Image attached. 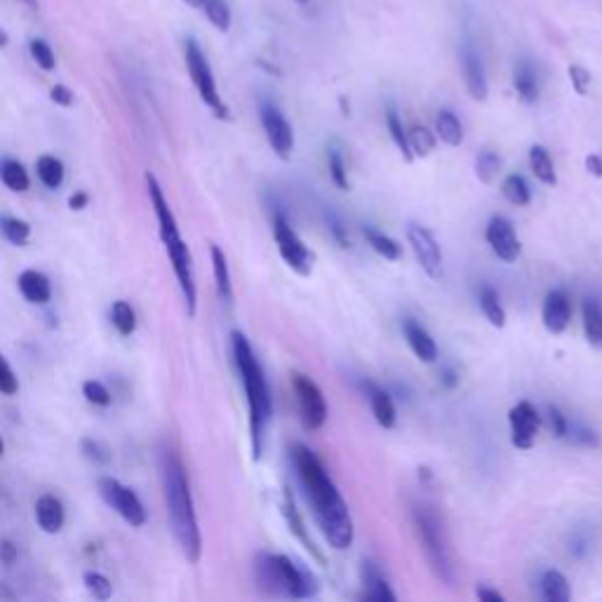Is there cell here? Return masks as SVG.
I'll return each mask as SVG.
<instances>
[{
	"mask_svg": "<svg viewBox=\"0 0 602 602\" xmlns=\"http://www.w3.org/2000/svg\"><path fill=\"white\" fill-rule=\"evenodd\" d=\"M328 170H329V179L337 183V189H341V191L351 189L346 163H344V156H341L339 149H328Z\"/></svg>",
	"mask_w": 602,
	"mask_h": 602,
	"instance_id": "74e56055",
	"label": "cell"
},
{
	"mask_svg": "<svg viewBox=\"0 0 602 602\" xmlns=\"http://www.w3.org/2000/svg\"><path fill=\"white\" fill-rule=\"evenodd\" d=\"M83 395H85L87 403H92V405L97 407H109L111 405V391L102 384V381L97 379H90L83 384Z\"/></svg>",
	"mask_w": 602,
	"mask_h": 602,
	"instance_id": "b9f144b4",
	"label": "cell"
},
{
	"mask_svg": "<svg viewBox=\"0 0 602 602\" xmlns=\"http://www.w3.org/2000/svg\"><path fill=\"white\" fill-rule=\"evenodd\" d=\"M513 85H516L517 97L523 99L525 104H537L539 78H537V71H534V66L527 64V61L517 64L516 76H513Z\"/></svg>",
	"mask_w": 602,
	"mask_h": 602,
	"instance_id": "d4e9b609",
	"label": "cell"
},
{
	"mask_svg": "<svg viewBox=\"0 0 602 602\" xmlns=\"http://www.w3.org/2000/svg\"><path fill=\"white\" fill-rule=\"evenodd\" d=\"M501 193H504L506 200L511 205H516V207H525V205H530L532 200L530 186H527L525 177H520V175H508V177L504 179V183H501Z\"/></svg>",
	"mask_w": 602,
	"mask_h": 602,
	"instance_id": "d6a6232c",
	"label": "cell"
},
{
	"mask_svg": "<svg viewBox=\"0 0 602 602\" xmlns=\"http://www.w3.org/2000/svg\"><path fill=\"white\" fill-rule=\"evenodd\" d=\"M212 271H215V285L216 295L222 297L224 304H231L233 301V282H231V269L229 262H226V255L219 245H212Z\"/></svg>",
	"mask_w": 602,
	"mask_h": 602,
	"instance_id": "7402d4cb",
	"label": "cell"
},
{
	"mask_svg": "<svg viewBox=\"0 0 602 602\" xmlns=\"http://www.w3.org/2000/svg\"><path fill=\"white\" fill-rule=\"evenodd\" d=\"M508 426H511V443L517 450H532L534 440L541 428V414L537 412V407L532 405L530 400H520L517 405L511 407L508 412Z\"/></svg>",
	"mask_w": 602,
	"mask_h": 602,
	"instance_id": "7c38bea8",
	"label": "cell"
},
{
	"mask_svg": "<svg viewBox=\"0 0 602 602\" xmlns=\"http://www.w3.org/2000/svg\"><path fill=\"white\" fill-rule=\"evenodd\" d=\"M362 236H365L367 245L377 252L379 256H384L386 262H398L400 256H403V248L398 245V240H393L391 236L386 233H381L374 226H365L362 229Z\"/></svg>",
	"mask_w": 602,
	"mask_h": 602,
	"instance_id": "4316f807",
	"label": "cell"
},
{
	"mask_svg": "<svg viewBox=\"0 0 602 602\" xmlns=\"http://www.w3.org/2000/svg\"><path fill=\"white\" fill-rule=\"evenodd\" d=\"M36 523L45 534H57L66 523L64 504L54 494H43L36 501Z\"/></svg>",
	"mask_w": 602,
	"mask_h": 602,
	"instance_id": "d6986e66",
	"label": "cell"
},
{
	"mask_svg": "<svg viewBox=\"0 0 602 602\" xmlns=\"http://www.w3.org/2000/svg\"><path fill=\"white\" fill-rule=\"evenodd\" d=\"M299 3H308V0H299Z\"/></svg>",
	"mask_w": 602,
	"mask_h": 602,
	"instance_id": "94428289",
	"label": "cell"
},
{
	"mask_svg": "<svg viewBox=\"0 0 602 602\" xmlns=\"http://www.w3.org/2000/svg\"><path fill=\"white\" fill-rule=\"evenodd\" d=\"M412 520L431 570L435 572L440 582L454 583V563H452V553L450 546H447L445 530H443L440 516L435 511H431L428 506H414Z\"/></svg>",
	"mask_w": 602,
	"mask_h": 602,
	"instance_id": "5b68a950",
	"label": "cell"
},
{
	"mask_svg": "<svg viewBox=\"0 0 602 602\" xmlns=\"http://www.w3.org/2000/svg\"><path fill=\"white\" fill-rule=\"evenodd\" d=\"M567 73H570V83L572 87H574L576 94L586 97L590 90V83H593V76L589 73V69L582 64H572L570 69H567Z\"/></svg>",
	"mask_w": 602,
	"mask_h": 602,
	"instance_id": "7bdbcfd3",
	"label": "cell"
},
{
	"mask_svg": "<svg viewBox=\"0 0 602 602\" xmlns=\"http://www.w3.org/2000/svg\"><path fill=\"white\" fill-rule=\"evenodd\" d=\"M21 3L31 7V10H38V0H21Z\"/></svg>",
	"mask_w": 602,
	"mask_h": 602,
	"instance_id": "9f6ffc18",
	"label": "cell"
},
{
	"mask_svg": "<svg viewBox=\"0 0 602 602\" xmlns=\"http://www.w3.org/2000/svg\"><path fill=\"white\" fill-rule=\"evenodd\" d=\"M87 203H90V198H87V193H83V191H78V193H73L71 200H69V205H71V210H85Z\"/></svg>",
	"mask_w": 602,
	"mask_h": 602,
	"instance_id": "db71d44e",
	"label": "cell"
},
{
	"mask_svg": "<svg viewBox=\"0 0 602 602\" xmlns=\"http://www.w3.org/2000/svg\"><path fill=\"white\" fill-rule=\"evenodd\" d=\"M549 421L550 431H553L556 438H567V426H570V421L565 419V414L557 407H549Z\"/></svg>",
	"mask_w": 602,
	"mask_h": 602,
	"instance_id": "7dc6e473",
	"label": "cell"
},
{
	"mask_svg": "<svg viewBox=\"0 0 602 602\" xmlns=\"http://www.w3.org/2000/svg\"><path fill=\"white\" fill-rule=\"evenodd\" d=\"M480 308H483V315L490 321L492 328H504L506 325V311L501 306V299H499V292L490 285H483L480 288Z\"/></svg>",
	"mask_w": 602,
	"mask_h": 602,
	"instance_id": "f1b7e54d",
	"label": "cell"
},
{
	"mask_svg": "<svg viewBox=\"0 0 602 602\" xmlns=\"http://www.w3.org/2000/svg\"><path fill=\"white\" fill-rule=\"evenodd\" d=\"M530 170L532 175L539 179L546 186H556L557 183V175H556V165H553V158L543 146L534 144L530 149Z\"/></svg>",
	"mask_w": 602,
	"mask_h": 602,
	"instance_id": "484cf974",
	"label": "cell"
},
{
	"mask_svg": "<svg viewBox=\"0 0 602 602\" xmlns=\"http://www.w3.org/2000/svg\"><path fill=\"white\" fill-rule=\"evenodd\" d=\"M386 127H388V132H391V139L395 142L398 150L403 153V158H405V163H412L414 156H412V150H410V142H407L405 125L400 123L398 113L393 111V109H388L386 111Z\"/></svg>",
	"mask_w": 602,
	"mask_h": 602,
	"instance_id": "d590c367",
	"label": "cell"
},
{
	"mask_svg": "<svg viewBox=\"0 0 602 602\" xmlns=\"http://www.w3.org/2000/svg\"><path fill=\"white\" fill-rule=\"evenodd\" d=\"M543 328L550 334H563L572 322V299L563 289H550L541 308Z\"/></svg>",
	"mask_w": 602,
	"mask_h": 602,
	"instance_id": "5bb4252c",
	"label": "cell"
},
{
	"mask_svg": "<svg viewBox=\"0 0 602 602\" xmlns=\"http://www.w3.org/2000/svg\"><path fill=\"white\" fill-rule=\"evenodd\" d=\"M407 242L412 248L417 262L424 269V273L433 281H440L443 273H445V266H443V252H440V245L435 240L431 231L421 226V224L410 222L407 224Z\"/></svg>",
	"mask_w": 602,
	"mask_h": 602,
	"instance_id": "30bf717a",
	"label": "cell"
},
{
	"mask_svg": "<svg viewBox=\"0 0 602 602\" xmlns=\"http://www.w3.org/2000/svg\"><path fill=\"white\" fill-rule=\"evenodd\" d=\"M582 318H583V334H586V341L590 346L602 351V306L598 301L586 299L582 306Z\"/></svg>",
	"mask_w": 602,
	"mask_h": 602,
	"instance_id": "cb8c5ba5",
	"label": "cell"
},
{
	"mask_svg": "<svg viewBox=\"0 0 602 602\" xmlns=\"http://www.w3.org/2000/svg\"><path fill=\"white\" fill-rule=\"evenodd\" d=\"M3 452H5V445H3V440H0V457H3Z\"/></svg>",
	"mask_w": 602,
	"mask_h": 602,
	"instance_id": "91938a15",
	"label": "cell"
},
{
	"mask_svg": "<svg viewBox=\"0 0 602 602\" xmlns=\"http://www.w3.org/2000/svg\"><path fill=\"white\" fill-rule=\"evenodd\" d=\"M28 50H31L33 61L40 66V69H45V71H53L54 66H57V57H54V50L47 45L43 38H33L28 43Z\"/></svg>",
	"mask_w": 602,
	"mask_h": 602,
	"instance_id": "60d3db41",
	"label": "cell"
},
{
	"mask_svg": "<svg viewBox=\"0 0 602 602\" xmlns=\"http://www.w3.org/2000/svg\"><path fill=\"white\" fill-rule=\"evenodd\" d=\"M292 459H295L297 476L306 492L308 504H311V511H313L315 523L321 527L325 541L334 550H348L355 539L354 517H351V511L334 480L328 476L321 459L315 457L306 445L292 447Z\"/></svg>",
	"mask_w": 602,
	"mask_h": 602,
	"instance_id": "6da1fadb",
	"label": "cell"
},
{
	"mask_svg": "<svg viewBox=\"0 0 602 602\" xmlns=\"http://www.w3.org/2000/svg\"><path fill=\"white\" fill-rule=\"evenodd\" d=\"M541 598L546 602H570L572 589L567 576L560 570H546L541 574Z\"/></svg>",
	"mask_w": 602,
	"mask_h": 602,
	"instance_id": "603a6c76",
	"label": "cell"
},
{
	"mask_svg": "<svg viewBox=\"0 0 602 602\" xmlns=\"http://www.w3.org/2000/svg\"><path fill=\"white\" fill-rule=\"evenodd\" d=\"M160 476H163L165 506H167L172 534L177 539L183 557L191 565H196L203 556V537H200V527H198L196 506H193V497H191L186 468H183L177 452L163 450Z\"/></svg>",
	"mask_w": 602,
	"mask_h": 602,
	"instance_id": "7a4b0ae2",
	"label": "cell"
},
{
	"mask_svg": "<svg viewBox=\"0 0 602 602\" xmlns=\"http://www.w3.org/2000/svg\"><path fill=\"white\" fill-rule=\"evenodd\" d=\"M273 238L275 245H278V252H281L282 262L288 264L289 269L299 275H311L315 264V255L306 248V242L301 240L299 233H297L289 222L285 219L282 212H275L273 216Z\"/></svg>",
	"mask_w": 602,
	"mask_h": 602,
	"instance_id": "52a82bcc",
	"label": "cell"
},
{
	"mask_svg": "<svg viewBox=\"0 0 602 602\" xmlns=\"http://www.w3.org/2000/svg\"><path fill=\"white\" fill-rule=\"evenodd\" d=\"M36 170H38V179L45 183L47 189H60L61 183H64L66 172L60 158L40 156L38 163H36Z\"/></svg>",
	"mask_w": 602,
	"mask_h": 602,
	"instance_id": "1f68e13d",
	"label": "cell"
},
{
	"mask_svg": "<svg viewBox=\"0 0 602 602\" xmlns=\"http://www.w3.org/2000/svg\"><path fill=\"white\" fill-rule=\"evenodd\" d=\"M80 447H83V454H85L87 459H92L94 464H109V461H111V452H109L106 445H102L99 440L85 438Z\"/></svg>",
	"mask_w": 602,
	"mask_h": 602,
	"instance_id": "f6af8a7d",
	"label": "cell"
},
{
	"mask_svg": "<svg viewBox=\"0 0 602 602\" xmlns=\"http://www.w3.org/2000/svg\"><path fill=\"white\" fill-rule=\"evenodd\" d=\"M20 292L24 299L31 304H47L53 299V282L45 273H40L36 269H28L20 275Z\"/></svg>",
	"mask_w": 602,
	"mask_h": 602,
	"instance_id": "44dd1931",
	"label": "cell"
},
{
	"mask_svg": "<svg viewBox=\"0 0 602 602\" xmlns=\"http://www.w3.org/2000/svg\"><path fill=\"white\" fill-rule=\"evenodd\" d=\"M459 381H461V377H459L454 367H443V372H440V386L445 388V391H454L459 386Z\"/></svg>",
	"mask_w": 602,
	"mask_h": 602,
	"instance_id": "f907efd6",
	"label": "cell"
},
{
	"mask_svg": "<svg viewBox=\"0 0 602 602\" xmlns=\"http://www.w3.org/2000/svg\"><path fill=\"white\" fill-rule=\"evenodd\" d=\"M292 391H295L301 426L306 431H321L328 421V403H325L321 386L306 374L295 372L292 374Z\"/></svg>",
	"mask_w": 602,
	"mask_h": 602,
	"instance_id": "ba28073f",
	"label": "cell"
},
{
	"mask_svg": "<svg viewBox=\"0 0 602 602\" xmlns=\"http://www.w3.org/2000/svg\"><path fill=\"white\" fill-rule=\"evenodd\" d=\"M5 43H7V38H5V33L0 31V45H5Z\"/></svg>",
	"mask_w": 602,
	"mask_h": 602,
	"instance_id": "680465c9",
	"label": "cell"
},
{
	"mask_svg": "<svg viewBox=\"0 0 602 602\" xmlns=\"http://www.w3.org/2000/svg\"><path fill=\"white\" fill-rule=\"evenodd\" d=\"M435 132L438 139H443L447 146H461L464 142V127L459 123V118L452 111H440L435 118Z\"/></svg>",
	"mask_w": 602,
	"mask_h": 602,
	"instance_id": "f546056e",
	"label": "cell"
},
{
	"mask_svg": "<svg viewBox=\"0 0 602 602\" xmlns=\"http://www.w3.org/2000/svg\"><path fill=\"white\" fill-rule=\"evenodd\" d=\"M97 490L99 497L106 501V506L118 513L130 527H144L146 508L144 504H142V499L137 497V492L130 490V487L120 483V480L111 478V476L99 478Z\"/></svg>",
	"mask_w": 602,
	"mask_h": 602,
	"instance_id": "9c48e42d",
	"label": "cell"
},
{
	"mask_svg": "<svg viewBox=\"0 0 602 602\" xmlns=\"http://www.w3.org/2000/svg\"><path fill=\"white\" fill-rule=\"evenodd\" d=\"M186 3H189V5H203L205 0H186Z\"/></svg>",
	"mask_w": 602,
	"mask_h": 602,
	"instance_id": "6f0895ef",
	"label": "cell"
},
{
	"mask_svg": "<svg viewBox=\"0 0 602 602\" xmlns=\"http://www.w3.org/2000/svg\"><path fill=\"white\" fill-rule=\"evenodd\" d=\"M231 348H233V361H236L242 388H245V400H248L249 440H252V457L256 461L262 457L266 426H269L271 417H273V398H271L266 374H264L262 365L256 361L248 337L242 332L231 334Z\"/></svg>",
	"mask_w": 602,
	"mask_h": 602,
	"instance_id": "3957f363",
	"label": "cell"
},
{
	"mask_svg": "<svg viewBox=\"0 0 602 602\" xmlns=\"http://www.w3.org/2000/svg\"><path fill=\"white\" fill-rule=\"evenodd\" d=\"M205 17L212 21V27L219 31H229L231 28V10L226 0H205L203 3Z\"/></svg>",
	"mask_w": 602,
	"mask_h": 602,
	"instance_id": "8d00e7d4",
	"label": "cell"
},
{
	"mask_svg": "<svg viewBox=\"0 0 602 602\" xmlns=\"http://www.w3.org/2000/svg\"><path fill=\"white\" fill-rule=\"evenodd\" d=\"M83 582H85V589L94 600H109L113 596V583L106 579L102 572H85L83 576Z\"/></svg>",
	"mask_w": 602,
	"mask_h": 602,
	"instance_id": "ab89813d",
	"label": "cell"
},
{
	"mask_svg": "<svg viewBox=\"0 0 602 602\" xmlns=\"http://www.w3.org/2000/svg\"><path fill=\"white\" fill-rule=\"evenodd\" d=\"M0 182L5 183L10 191H14V193H24L31 186V177L24 170V165L20 160H12V158H5L0 163Z\"/></svg>",
	"mask_w": 602,
	"mask_h": 602,
	"instance_id": "83f0119b",
	"label": "cell"
},
{
	"mask_svg": "<svg viewBox=\"0 0 602 602\" xmlns=\"http://www.w3.org/2000/svg\"><path fill=\"white\" fill-rule=\"evenodd\" d=\"M14 556H17V550H14V546L10 541H0V557L5 560L7 565L12 563Z\"/></svg>",
	"mask_w": 602,
	"mask_h": 602,
	"instance_id": "11a10c76",
	"label": "cell"
},
{
	"mask_svg": "<svg viewBox=\"0 0 602 602\" xmlns=\"http://www.w3.org/2000/svg\"><path fill=\"white\" fill-rule=\"evenodd\" d=\"M0 231L12 245H27L31 238V226L20 216H0Z\"/></svg>",
	"mask_w": 602,
	"mask_h": 602,
	"instance_id": "e575fe53",
	"label": "cell"
},
{
	"mask_svg": "<svg viewBox=\"0 0 602 602\" xmlns=\"http://www.w3.org/2000/svg\"><path fill=\"white\" fill-rule=\"evenodd\" d=\"M111 322L113 328L118 329L123 337H130L134 329H137V313H134V308L127 304V301H113L111 306Z\"/></svg>",
	"mask_w": 602,
	"mask_h": 602,
	"instance_id": "836d02e7",
	"label": "cell"
},
{
	"mask_svg": "<svg viewBox=\"0 0 602 602\" xmlns=\"http://www.w3.org/2000/svg\"><path fill=\"white\" fill-rule=\"evenodd\" d=\"M281 511H282V516H285V523H288L289 532H292V534H295V537L299 539L301 546H304V549H306L308 553H311V557H313L315 563L325 565V556H322L321 550H318V546H315L313 539H311V534H308L306 523H304V517H301L299 508H297L295 499H292V492H289V490L282 492Z\"/></svg>",
	"mask_w": 602,
	"mask_h": 602,
	"instance_id": "9a60e30c",
	"label": "cell"
},
{
	"mask_svg": "<svg viewBox=\"0 0 602 602\" xmlns=\"http://www.w3.org/2000/svg\"><path fill=\"white\" fill-rule=\"evenodd\" d=\"M362 586H365V590L361 593L362 600H370V602H395V600H398V596H395L391 586H388L386 576L381 574L379 567H377L374 563L362 565Z\"/></svg>",
	"mask_w": 602,
	"mask_h": 602,
	"instance_id": "ffe728a7",
	"label": "cell"
},
{
	"mask_svg": "<svg viewBox=\"0 0 602 602\" xmlns=\"http://www.w3.org/2000/svg\"><path fill=\"white\" fill-rule=\"evenodd\" d=\"M50 99H53L54 104L66 106V109H69V106H73V92L69 90L66 85H54L53 90H50Z\"/></svg>",
	"mask_w": 602,
	"mask_h": 602,
	"instance_id": "c3c4849f",
	"label": "cell"
},
{
	"mask_svg": "<svg viewBox=\"0 0 602 602\" xmlns=\"http://www.w3.org/2000/svg\"><path fill=\"white\" fill-rule=\"evenodd\" d=\"M407 142H410V150H412L414 158L431 156L435 150V144H438L435 134L428 127H421V125H412L407 130Z\"/></svg>",
	"mask_w": 602,
	"mask_h": 602,
	"instance_id": "4dcf8cb0",
	"label": "cell"
},
{
	"mask_svg": "<svg viewBox=\"0 0 602 602\" xmlns=\"http://www.w3.org/2000/svg\"><path fill=\"white\" fill-rule=\"evenodd\" d=\"M484 238H487V245L492 248V252L506 264L517 262V256L523 252V245L517 240L516 229H513V224L506 216H492L490 224H487V231H484Z\"/></svg>",
	"mask_w": 602,
	"mask_h": 602,
	"instance_id": "4fadbf2b",
	"label": "cell"
},
{
	"mask_svg": "<svg viewBox=\"0 0 602 602\" xmlns=\"http://www.w3.org/2000/svg\"><path fill=\"white\" fill-rule=\"evenodd\" d=\"M403 334H405V341L407 346L412 348V354L419 358L421 362H435L438 361V344H435V339H433L431 334H428V329H424L417 321H412V318H407L405 322H403Z\"/></svg>",
	"mask_w": 602,
	"mask_h": 602,
	"instance_id": "e0dca14e",
	"label": "cell"
},
{
	"mask_svg": "<svg viewBox=\"0 0 602 602\" xmlns=\"http://www.w3.org/2000/svg\"><path fill=\"white\" fill-rule=\"evenodd\" d=\"M329 233H332V238L337 240V245H339L341 249L351 248V240H348L346 229H344L337 219H329Z\"/></svg>",
	"mask_w": 602,
	"mask_h": 602,
	"instance_id": "681fc988",
	"label": "cell"
},
{
	"mask_svg": "<svg viewBox=\"0 0 602 602\" xmlns=\"http://www.w3.org/2000/svg\"><path fill=\"white\" fill-rule=\"evenodd\" d=\"M20 391V381H17V374L10 367V362L5 361V355L0 354V393L3 395H14Z\"/></svg>",
	"mask_w": 602,
	"mask_h": 602,
	"instance_id": "ee69618b",
	"label": "cell"
},
{
	"mask_svg": "<svg viewBox=\"0 0 602 602\" xmlns=\"http://www.w3.org/2000/svg\"><path fill=\"white\" fill-rule=\"evenodd\" d=\"M255 579L259 590L269 598L306 600L318 596L315 576L282 553H259L255 563Z\"/></svg>",
	"mask_w": 602,
	"mask_h": 602,
	"instance_id": "277c9868",
	"label": "cell"
},
{
	"mask_svg": "<svg viewBox=\"0 0 602 602\" xmlns=\"http://www.w3.org/2000/svg\"><path fill=\"white\" fill-rule=\"evenodd\" d=\"M464 78H466V87H468V94H471L476 102H484L487 99V76H484V66L483 60L478 57V53L473 50V47H464Z\"/></svg>",
	"mask_w": 602,
	"mask_h": 602,
	"instance_id": "ac0fdd59",
	"label": "cell"
},
{
	"mask_svg": "<svg viewBox=\"0 0 602 602\" xmlns=\"http://www.w3.org/2000/svg\"><path fill=\"white\" fill-rule=\"evenodd\" d=\"M583 163H586V170H589V175H593V177H598V179L602 177V156H600V153H589Z\"/></svg>",
	"mask_w": 602,
	"mask_h": 602,
	"instance_id": "816d5d0a",
	"label": "cell"
},
{
	"mask_svg": "<svg viewBox=\"0 0 602 602\" xmlns=\"http://www.w3.org/2000/svg\"><path fill=\"white\" fill-rule=\"evenodd\" d=\"M183 57H186V69H189V76L193 80L200 99H203V104L215 111L216 118L229 120V106L224 104L222 94L216 90L212 66L207 61V57H205L203 47L198 45L196 38H186V43H183Z\"/></svg>",
	"mask_w": 602,
	"mask_h": 602,
	"instance_id": "8992f818",
	"label": "cell"
},
{
	"mask_svg": "<svg viewBox=\"0 0 602 602\" xmlns=\"http://www.w3.org/2000/svg\"><path fill=\"white\" fill-rule=\"evenodd\" d=\"M476 596H478L483 602H504L506 600L499 590L490 589V586H478V589H476Z\"/></svg>",
	"mask_w": 602,
	"mask_h": 602,
	"instance_id": "f5cc1de1",
	"label": "cell"
},
{
	"mask_svg": "<svg viewBox=\"0 0 602 602\" xmlns=\"http://www.w3.org/2000/svg\"><path fill=\"white\" fill-rule=\"evenodd\" d=\"M567 438L574 440V443H579V445H589V447L598 445L596 433L590 431V428H586V426H579V424L567 426Z\"/></svg>",
	"mask_w": 602,
	"mask_h": 602,
	"instance_id": "bcb514c9",
	"label": "cell"
},
{
	"mask_svg": "<svg viewBox=\"0 0 602 602\" xmlns=\"http://www.w3.org/2000/svg\"><path fill=\"white\" fill-rule=\"evenodd\" d=\"M499 170H501V158L494 150H480V156L476 158V175L480 182L492 183Z\"/></svg>",
	"mask_w": 602,
	"mask_h": 602,
	"instance_id": "f35d334b",
	"label": "cell"
},
{
	"mask_svg": "<svg viewBox=\"0 0 602 602\" xmlns=\"http://www.w3.org/2000/svg\"><path fill=\"white\" fill-rule=\"evenodd\" d=\"M362 391H365V398L367 403H370V410H372L374 419H377V424L381 426V428H386V431H391L393 426H395V403H393L391 393L384 391L381 386H377L374 381H362L361 384Z\"/></svg>",
	"mask_w": 602,
	"mask_h": 602,
	"instance_id": "2e32d148",
	"label": "cell"
},
{
	"mask_svg": "<svg viewBox=\"0 0 602 602\" xmlns=\"http://www.w3.org/2000/svg\"><path fill=\"white\" fill-rule=\"evenodd\" d=\"M262 127L266 132L269 146L281 160H289L292 150H295V130L288 123V118L282 116L281 109L271 102L262 104Z\"/></svg>",
	"mask_w": 602,
	"mask_h": 602,
	"instance_id": "8fae6325",
	"label": "cell"
}]
</instances>
